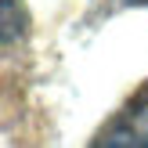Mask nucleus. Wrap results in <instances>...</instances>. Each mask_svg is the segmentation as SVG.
Wrapping results in <instances>:
<instances>
[{
    "label": "nucleus",
    "instance_id": "1",
    "mask_svg": "<svg viewBox=\"0 0 148 148\" xmlns=\"http://www.w3.org/2000/svg\"><path fill=\"white\" fill-rule=\"evenodd\" d=\"M137 4H148V0H137Z\"/></svg>",
    "mask_w": 148,
    "mask_h": 148
}]
</instances>
